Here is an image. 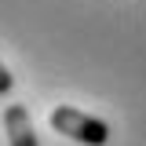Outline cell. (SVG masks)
Wrapping results in <instances>:
<instances>
[{"label":"cell","instance_id":"6da1fadb","mask_svg":"<svg viewBox=\"0 0 146 146\" xmlns=\"http://www.w3.org/2000/svg\"><path fill=\"white\" fill-rule=\"evenodd\" d=\"M51 128L58 135H66L73 143H84V146H106L110 143V124L91 117L77 106H58L51 110Z\"/></svg>","mask_w":146,"mask_h":146},{"label":"cell","instance_id":"7a4b0ae2","mask_svg":"<svg viewBox=\"0 0 146 146\" xmlns=\"http://www.w3.org/2000/svg\"><path fill=\"white\" fill-rule=\"evenodd\" d=\"M4 128H7V143L11 146H40L36 131H33V121H29V110L22 102H11L4 110Z\"/></svg>","mask_w":146,"mask_h":146},{"label":"cell","instance_id":"3957f363","mask_svg":"<svg viewBox=\"0 0 146 146\" xmlns=\"http://www.w3.org/2000/svg\"><path fill=\"white\" fill-rule=\"evenodd\" d=\"M11 84H15V80H11V73H7V66H4V62H0V95H7V91H11Z\"/></svg>","mask_w":146,"mask_h":146}]
</instances>
